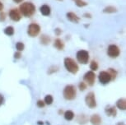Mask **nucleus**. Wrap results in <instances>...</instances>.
Wrapping results in <instances>:
<instances>
[{"instance_id":"nucleus-1","label":"nucleus","mask_w":126,"mask_h":125,"mask_svg":"<svg viewBox=\"0 0 126 125\" xmlns=\"http://www.w3.org/2000/svg\"><path fill=\"white\" fill-rule=\"evenodd\" d=\"M19 12L22 16H26V17H31L35 13V6L32 3L26 2V3H23L20 5Z\"/></svg>"},{"instance_id":"nucleus-2","label":"nucleus","mask_w":126,"mask_h":125,"mask_svg":"<svg viewBox=\"0 0 126 125\" xmlns=\"http://www.w3.org/2000/svg\"><path fill=\"white\" fill-rule=\"evenodd\" d=\"M63 96L66 100H73L77 96V89L73 85H68L63 88Z\"/></svg>"},{"instance_id":"nucleus-3","label":"nucleus","mask_w":126,"mask_h":125,"mask_svg":"<svg viewBox=\"0 0 126 125\" xmlns=\"http://www.w3.org/2000/svg\"><path fill=\"white\" fill-rule=\"evenodd\" d=\"M63 63H64V67L66 70L72 74H76L78 72V70H79L78 63L75 62L74 59H73L71 58H65Z\"/></svg>"},{"instance_id":"nucleus-4","label":"nucleus","mask_w":126,"mask_h":125,"mask_svg":"<svg viewBox=\"0 0 126 125\" xmlns=\"http://www.w3.org/2000/svg\"><path fill=\"white\" fill-rule=\"evenodd\" d=\"M76 58L78 63H82V64H87L88 63L89 61V53L88 51L85 50V49H81V50L77 52Z\"/></svg>"},{"instance_id":"nucleus-5","label":"nucleus","mask_w":126,"mask_h":125,"mask_svg":"<svg viewBox=\"0 0 126 125\" xmlns=\"http://www.w3.org/2000/svg\"><path fill=\"white\" fill-rule=\"evenodd\" d=\"M85 102H86V105L88 106L90 109H95L97 105L95 93L91 91V92L87 94L86 97H85Z\"/></svg>"},{"instance_id":"nucleus-6","label":"nucleus","mask_w":126,"mask_h":125,"mask_svg":"<svg viewBox=\"0 0 126 125\" xmlns=\"http://www.w3.org/2000/svg\"><path fill=\"white\" fill-rule=\"evenodd\" d=\"M107 55L111 58H116L120 55V49L115 44H110V45L108 46Z\"/></svg>"},{"instance_id":"nucleus-7","label":"nucleus","mask_w":126,"mask_h":125,"mask_svg":"<svg viewBox=\"0 0 126 125\" xmlns=\"http://www.w3.org/2000/svg\"><path fill=\"white\" fill-rule=\"evenodd\" d=\"M83 81L87 85L92 86L95 83V81H96V74H95V72H92V71L87 72L83 76Z\"/></svg>"},{"instance_id":"nucleus-8","label":"nucleus","mask_w":126,"mask_h":125,"mask_svg":"<svg viewBox=\"0 0 126 125\" xmlns=\"http://www.w3.org/2000/svg\"><path fill=\"white\" fill-rule=\"evenodd\" d=\"M40 27L36 23H32L27 28V34L31 37H35L40 34Z\"/></svg>"},{"instance_id":"nucleus-9","label":"nucleus","mask_w":126,"mask_h":125,"mask_svg":"<svg viewBox=\"0 0 126 125\" xmlns=\"http://www.w3.org/2000/svg\"><path fill=\"white\" fill-rule=\"evenodd\" d=\"M98 80L101 84L106 85L110 83V82L111 81V77L107 71H102L98 75Z\"/></svg>"},{"instance_id":"nucleus-10","label":"nucleus","mask_w":126,"mask_h":125,"mask_svg":"<svg viewBox=\"0 0 126 125\" xmlns=\"http://www.w3.org/2000/svg\"><path fill=\"white\" fill-rule=\"evenodd\" d=\"M9 16H10L11 20H13V22H19L22 18V14H21L18 9L13 8L9 12Z\"/></svg>"},{"instance_id":"nucleus-11","label":"nucleus","mask_w":126,"mask_h":125,"mask_svg":"<svg viewBox=\"0 0 126 125\" xmlns=\"http://www.w3.org/2000/svg\"><path fill=\"white\" fill-rule=\"evenodd\" d=\"M105 113L109 117H115L117 114V110L115 106L112 105H107L105 108Z\"/></svg>"},{"instance_id":"nucleus-12","label":"nucleus","mask_w":126,"mask_h":125,"mask_svg":"<svg viewBox=\"0 0 126 125\" xmlns=\"http://www.w3.org/2000/svg\"><path fill=\"white\" fill-rule=\"evenodd\" d=\"M90 123H91L92 125H101L102 119L99 114H94L92 115L91 118H90Z\"/></svg>"},{"instance_id":"nucleus-13","label":"nucleus","mask_w":126,"mask_h":125,"mask_svg":"<svg viewBox=\"0 0 126 125\" xmlns=\"http://www.w3.org/2000/svg\"><path fill=\"white\" fill-rule=\"evenodd\" d=\"M66 16H67V19L73 23H78L80 21V18L77 16V14H75L74 13H72V12L68 13L66 14Z\"/></svg>"},{"instance_id":"nucleus-14","label":"nucleus","mask_w":126,"mask_h":125,"mask_svg":"<svg viewBox=\"0 0 126 125\" xmlns=\"http://www.w3.org/2000/svg\"><path fill=\"white\" fill-rule=\"evenodd\" d=\"M40 13L42 14L43 16H49L50 15V13H51V10H50V8L46 5V4H44V5H42L41 7L40 8Z\"/></svg>"},{"instance_id":"nucleus-15","label":"nucleus","mask_w":126,"mask_h":125,"mask_svg":"<svg viewBox=\"0 0 126 125\" xmlns=\"http://www.w3.org/2000/svg\"><path fill=\"white\" fill-rule=\"evenodd\" d=\"M116 107L121 110H126V100L125 99L121 98L120 100H118L117 102H116Z\"/></svg>"},{"instance_id":"nucleus-16","label":"nucleus","mask_w":126,"mask_h":125,"mask_svg":"<svg viewBox=\"0 0 126 125\" xmlns=\"http://www.w3.org/2000/svg\"><path fill=\"white\" fill-rule=\"evenodd\" d=\"M54 46L57 49H59V50H63V49H64V43H63L62 40L56 39L55 41H54Z\"/></svg>"},{"instance_id":"nucleus-17","label":"nucleus","mask_w":126,"mask_h":125,"mask_svg":"<svg viewBox=\"0 0 126 125\" xmlns=\"http://www.w3.org/2000/svg\"><path fill=\"white\" fill-rule=\"evenodd\" d=\"M63 116H64V119L68 121H71L74 119V113H73L72 110H67V111L64 112L63 114Z\"/></svg>"},{"instance_id":"nucleus-18","label":"nucleus","mask_w":126,"mask_h":125,"mask_svg":"<svg viewBox=\"0 0 126 125\" xmlns=\"http://www.w3.org/2000/svg\"><path fill=\"white\" fill-rule=\"evenodd\" d=\"M87 116L85 114H80V115H78V119H77V121L78 124H87Z\"/></svg>"},{"instance_id":"nucleus-19","label":"nucleus","mask_w":126,"mask_h":125,"mask_svg":"<svg viewBox=\"0 0 126 125\" xmlns=\"http://www.w3.org/2000/svg\"><path fill=\"white\" fill-rule=\"evenodd\" d=\"M116 12H117V9H116V8H115L114 6L106 7V8L103 9L104 13H116Z\"/></svg>"},{"instance_id":"nucleus-20","label":"nucleus","mask_w":126,"mask_h":125,"mask_svg":"<svg viewBox=\"0 0 126 125\" xmlns=\"http://www.w3.org/2000/svg\"><path fill=\"white\" fill-rule=\"evenodd\" d=\"M14 32H15V30H14V28L13 27H11V26H9V27H7L5 29H4V34L8 35V36H12V35H14Z\"/></svg>"},{"instance_id":"nucleus-21","label":"nucleus","mask_w":126,"mask_h":125,"mask_svg":"<svg viewBox=\"0 0 126 125\" xmlns=\"http://www.w3.org/2000/svg\"><path fill=\"white\" fill-rule=\"evenodd\" d=\"M49 42H50V38H49L48 35H41V37H40V43L42 44L46 45V44H49Z\"/></svg>"},{"instance_id":"nucleus-22","label":"nucleus","mask_w":126,"mask_h":125,"mask_svg":"<svg viewBox=\"0 0 126 125\" xmlns=\"http://www.w3.org/2000/svg\"><path fill=\"white\" fill-rule=\"evenodd\" d=\"M44 102L46 105H50L52 103L54 102V98L53 96L51 95H47L46 97L44 99Z\"/></svg>"},{"instance_id":"nucleus-23","label":"nucleus","mask_w":126,"mask_h":125,"mask_svg":"<svg viewBox=\"0 0 126 125\" xmlns=\"http://www.w3.org/2000/svg\"><path fill=\"white\" fill-rule=\"evenodd\" d=\"M107 72H109V74L110 75V77H111V81L112 80H115L116 78V77H117V71L115 70L114 68H109Z\"/></svg>"},{"instance_id":"nucleus-24","label":"nucleus","mask_w":126,"mask_h":125,"mask_svg":"<svg viewBox=\"0 0 126 125\" xmlns=\"http://www.w3.org/2000/svg\"><path fill=\"white\" fill-rule=\"evenodd\" d=\"M73 2L75 3V4L77 5L78 7H79V8H82V7H86L87 6V2L83 1V0H73Z\"/></svg>"},{"instance_id":"nucleus-25","label":"nucleus","mask_w":126,"mask_h":125,"mask_svg":"<svg viewBox=\"0 0 126 125\" xmlns=\"http://www.w3.org/2000/svg\"><path fill=\"white\" fill-rule=\"evenodd\" d=\"M90 68H91V70L92 72H94V71H96L98 69V63H97L96 61H94L92 60L91 63H90Z\"/></svg>"},{"instance_id":"nucleus-26","label":"nucleus","mask_w":126,"mask_h":125,"mask_svg":"<svg viewBox=\"0 0 126 125\" xmlns=\"http://www.w3.org/2000/svg\"><path fill=\"white\" fill-rule=\"evenodd\" d=\"M24 48H25V45L22 42H17V43L16 44V49H17V51L22 52V51H23Z\"/></svg>"},{"instance_id":"nucleus-27","label":"nucleus","mask_w":126,"mask_h":125,"mask_svg":"<svg viewBox=\"0 0 126 125\" xmlns=\"http://www.w3.org/2000/svg\"><path fill=\"white\" fill-rule=\"evenodd\" d=\"M87 85L84 82H81L79 84H78V88H79V90L80 91H85L87 89Z\"/></svg>"},{"instance_id":"nucleus-28","label":"nucleus","mask_w":126,"mask_h":125,"mask_svg":"<svg viewBox=\"0 0 126 125\" xmlns=\"http://www.w3.org/2000/svg\"><path fill=\"white\" fill-rule=\"evenodd\" d=\"M36 105H37V107H39V108H44V107H45V105H46V104H45L44 100H37Z\"/></svg>"},{"instance_id":"nucleus-29","label":"nucleus","mask_w":126,"mask_h":125,"mask_svg":"<svg viewBox=\"0 0 126 125\" xmlns=\"http://www.w3.org/2000/svg\"><path fill=\"white\" fill-rule=\"evenodd\" d=\"M5 18H6V15L3 12H0V22H3L5 21Z\"/></svg>"},{"instance_id":"nucleus-30","label":"nucleus","mask_w":126,"mask_h":125,"mask_svg":"<svg viewBox=\"0 0 126 125\" xmlns=\"http://www.w3.org/2000/svg\"><path fill=\"white\" fill-rule=\"evenodd\" d=\"M22 58V54H21V52H16L15 54H14V58H16V59H19V58Z\"/></svg>"},{"instance_id":"nucleus-31","label":"nucleus","mask_w":126,"mask_h":125,"mask_svg":"<svg viewBox=\"0 0 126 125\" xmlns=\"http://www.w3.org/2000/svg\"><path fill=\"white\" fill-rule=\"evenodd\" d=\"M3 103H4V97L2 94H0V106L3 105Z\"/></svg>"},{"instance_id":"nucleus-32","label":"nucleus","mask_w":126,"mask_h":125,"mask_svg":"<svg viewBox=\"0 0 126 125\" xmlns=\"http://www.w3.org/2000/svg\"><path fill=\"white\" fill-rule=\"evenodd\" d=\"M54 32H55V34L57 35H60V34L62 33V30H60L59 28H56L55 30H54Z\"/></svg>"},{"instance_id":"nucleus-33","label":"nucleus","mask_w":126,"mask_h":125,"mask_svg":"<svg viewBox=\"0 0 126 125\" xmlns=\"http://www.w3.org/2000/svg\"><path fill=\"white\" fill-rule=\"evenodd\" d=\"M83 16H85L86 18H92V15L90 13H85Z\"/></svg>"},{"instance_id":"nucleus-34","label":"nucleus","mask_w":126,"mask_h":125,"mask_svg":"<svg viewBox=\"0 0 126 125\" xmlns=\"http://www.w3.org/2000/svg\"><path fill=\"white\" fill-rule=\"evenodd\" d=\"M3 10V4L0 2V12H2Z\"/></svg>"},{"instance_id":"nucleus-35","label":"nucleus","mask_w":126,"mask_h":125,"mask_svg":"<svg viewBox=\"0 0 126 125\" xmlns=\"http://www.w3.org/2000/svg\"><path fill=\"white\" fill-rule=\"evenodd\" d=\"M13 1L15 2L16 3H22L23 0H13Z\"/></svg>"},{"instance_id":"nucleus-36","label":"nucleus","mask_w":126,"mask_h":125,"mask_svg":"<svg viewBox=\"0 0 126 125\" xmlns=\"http://www.w3.org/2000/svg\"><path fill=\"white\" fill-rule=\"evenodd\" d=\"M116 125H125V124L124 122H120V123H118Z\"/></svg>"},{"instance_id":"nucleus-37","label":"nucleus","mask_w":126,"mask_h":125,"mask_svg":"<svg viewBox=\"0 0 126 125\" xmlns=\"http://www.w3.org/2000/svg\"><path fill=\"white\" fill-rule=\"evenodd\" d=\"M60 1H61V0H60Z\"/></svg>"}]
</instances>
